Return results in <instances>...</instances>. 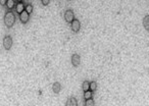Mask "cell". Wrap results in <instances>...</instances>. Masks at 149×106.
<instances>
[{"label": "cell", "instance_id": "1", "mask_svg": "<svg viewBox=\"0 0 149 106\" xmlns=\"http://www.w3.org/2000/svg\"><path fill=\"white\" fill-rule=\"evenodd\" d=\"M15 14L11 11V10H8L6 13L4 14V17H3V21H4V25L8 29L12 28L13 25L15 24Z\"/></svg>", "mask_w": 149, "mask_h": 106}, {"label": "cell", "instance_id": "2", "mask_svg": "<svg viewBox=\"0 0 149 106\" xmlns=\"http://www.w3.org/2000/svg\"><path fill=\"white\" fill-rule=\"evenodd\" d=\"M2 44H3V48L7 51H9L12 47V38L10 36L6 35L4 38H3V41H2Z\"/></svg>", "mask_w": 149, "mask_h": 106}, {"label": "cell", "instance_id": "3", "mask_svg": "<svg viewBox=\"0 0 149 106\" xmlns=\"http://www.w3.org/2000/svg\"><path fill=\"white\" fill-rule=\"evenodd\" d=\"M74 19V12L72 9H66L64 11V21L70 24Z\"/></svg>", "mask_w": 149, "mask_h": 106}, {"label": "cell", "instance_id": "4", "mask_svg": "<svg viewBox=\"0 0 149 106\" xmlns=\"http://www.w3.org/2000/svg\"><path fill=\"white\" fill-rule=\"evenodd\" d=\"M70 29L74 33H79L80 29H81V23L78 19H74V21L70 23Z\"/></svg>", "mask_w": 149, "mask_h": 106}, {"label": "cell", "instance_id": "5", "mask_svg": "<svg viewBox=\"0 0 149 106\" xmlns=\"http://www.w3.org/2000/svg\"><path fill=\"white\" fill-rule=\"evenodd\" d=\"M70 61H72V66H74V67H78V66L81 64V56H80L78 53H74V54L72 55Z\"/></svg>", "mask_w": 149, "mask_h": 106}, {"label": "cell", "instance_id": "6", "mask_svg": "<svg viewBox=\"0 0 149 106\" xmlns=\"http://www.w3.org/2000/svg\"><path fill=\"white\" fill-rule=\"evenodd\" d=\"M19 21H21V24H27L29 21V19H30V14H29L26 10H23V11L19 13Z\"/></svg>", "mask_w": 149, "mask_h": 106}, {"label": "cell", "instance_id": "7", "mask_svg": "<svg viewBox=\"0 0 149 106\" xmlns=\"http://www.w3.org/2000/svg\"><path fill=\"white\" fill-rule=\"evenodd\" d=\"M60 89H61L60 83L55 82L53 85H52V92H53L54 94H58V93L60 92Z\"/></svg>", "mask_w": 149, "mask_h": 106}, {"label": "cell", "instance_id": "8", "mask_svg": "<svg viewBox=\"0 0 149 106\" xmlns=\"http://www.w3.org/2000/svg\"><path fill=\"white\" fill-rule=\"evenodd\" d=\"M65 105L66 106H78V101L74 97H70L68 99V101H66V103H65Z\"/></svg>", "mask_w": 149, "mask_h": 106}, {"label": "cell", "instance_id": "9", "mask_svg": "<svg viewBox=\"0 0 149 106\" xmlns=\"http://www.w3.org/2000/svg\"><path fill=\"white\" fill-rule=\"evenodd\" d=\"M15 5H16L15 0H7L5 6H6V8L8 10H11V9H13L14 7H15Z\"/></svg>", "mask_w": 149, "mask_h": 106}, {"label": "cell", "instance_id": "10", "mask_svg": "<svg viewBox=\"0 0 149 106\" xmlns=\"http://www.w3.org/2000/svg\"><path fill=\"white\" fill-rule=\"evenodd\" d=\"M25 4H23V2H17V4L15 5V7H14V8H15V10H16V12H17V13H21V11H23V10H25Z\"/></svg>", "mask_w": 149, "mask_h": 106}, {"label": "cell", "instance_id": "11", "mask_svg": "<svg viewBox=\"0 0 149 106\" xmlns=\"http://www.w3.org/2000/svg\"><path fill=\"white\" fill-rule=\"evenodd\" d=\"M143 27L146 31H149V14L145 15L144 19H143Z\"/></svg>", "mask_w": 149, "mask_h": 106}, {"label": "cell", "instance_id": "12", "mask_svg": "<svg viewBox=\"0 0 149 106\" xmlns=\"http://www.w3.org/2000/svg\"><path fill=\"white\" fill-rule=\"evenodd\" d=\"M82 89H83V91H88V90H90V82L89 81H84L83 82V84H82Z\"/></svg>", "mask_w": 149, "mask_h": 106}, {"label": "cell", "instance_id": "13", "mask_svg": "<svg viewBox=\"0 0 149 106\" xmlns=\"http://www.w3.org/2000/svg\"><path fill=\"white\" fill-rule=\"evenodd\" d=\"M90 90L92 92H95L96 90H97V83H96L95 81L90 83Z\"/></svg>", "mask_w": 149, "mask_h": 106}, {"label": "cell", "instance_id": "14", "mask_svg": "<svg viewBox=\"0 0 149 106\" xmlns=\"http://www.w3.org/2000/svg\"><path fill=\"white\" fill-rule=\"evenodd\" d=\"M84 98H85V100L92 98V91H91V90H88V91H85V92H84Z\"/></svg>", "mask_w": 149, "mask_h": 106}, {"label": "cell", "instance_id": "15", "mask_svg": "<svg viewBox=\"0 0 149 106\" xmlns=\"http://www.w3.org/2000/svg\"><path fill=\"white\" fill-rule=\"evenodd\" d=\"M33 9H34V7H33L32 4H27L26 7H25V10L28 12L29 14H31L33 12Z\"/></svg>", "mask_w": 149, "mask_h": 106}, {"label": "cell", "instance_id": "16", "mask_svg": "<svg viewBox=\"0 0 149 106\" xmlns=\"http://www.w3.org/2000/svg\"><path fill=\"white\" fill-rule=\"evenodd\" d=\"M85 105L86 106H94L95 105V102H94V100L92 99V98H90V99H87L86 102H85Z\"/></svg>", "mask_w": 149, "mask_h": 106}, {"label": "cell", "instance_id": "17", "mask_svg": "<svg viewBox=\"0 0 149 106\" xmlns=\"http://www.w3.org/2000/svg\"><path fill=\"white\" fill-rule=\"evenodd\" d=\"M41 3H42V5H44V6H47V5L50 3V0H41Z\"/></svg>", "mask_w": 149, "mask_h": 106}, {"label": "cell", "instance_id": "18", "mask_svg": "<svg viewBox=\"0 0 149 106\" xmlns=\"http://www.w3.org/2000/svg\"><path fill=\"white\" fill-rule=\"evenodd\" d=\"M6 1H7V0H0V5H1V6H5V4H6Z\"/></svg>", "mask_w": 149, "mask_h": 106}, {"label": "cell", "instance_id": "19", "mask_svg": "<svg viewBox=\"0 0 149 106\" xmlns=\"http://www.w3.org/2000/svg\"><path fill=\"white\" fill-rule=\"evenodd\" d=\"M15 2H23V0H15Z\"/></svg>", "mask_w": 149, "mask_h": 106}]
</instances>
